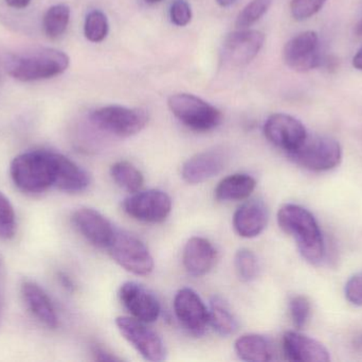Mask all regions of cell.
I'll return each mask as SVG.
<instances>
[{
	"label": "cell",
	"instance_id": "34",
	"mask_svg": "<svg viewBox=\"0 0 362 362\" xmlns=\"http://www.w3.org/2000/svg\"><path fill=\"white\" fill-rule=\"evenodd\" d=\"M93 354L95 356V361H121L122 359L120 357L115 356L112 353L108 352L107 350H104L103 348L100 346H95L93 349Z\"/></svg>",
	"mask_w": 362,
	"mask_h": 362
},
{
	"label": "cell",
	"instance_id": "7",
	"mask_svg": "<svg viewBox=\"0 0 362 362\" xmlns=\"http://www.w3.org/2000/svg\"><path fill=\"white\" fill-rule=\"evenodd\" d=\"M107 250L119 266L136 276H148L154 269V259L148 247L127 232L116 230Z\"/></svg>",
	"mask_w": 362,
	"mask_h": 362
},
{
	"label": "cell",
	"instance_id": "2",
	"mask_svg": "<svg viewBox=\"0 0 362 362\" xmlns=\"http://www.w3.org/2000/svg\"><path fill=\"white\" fill-rule=\"evenodd\" d=\"M281 230L297 242L300 254L312 265L325 259V242L314 215L297 204H285L278 212Z\"/></svg>",
	"mask_w": 362,
	"mask_h": 362
},
{
	"label": "cell",
	"instance_id": "6",
	"mask_svg": "<svg viewBox=\"0 0 362 362\" xmlns=\"http://www.w3.org/2000/svg\"><path fill=\"white\" fill-rule=\"evenodd\" d=\"M90 120L95 127L112 135L131 137L146 128L148 114L142 108L107 106L93 111Z\"/></svg>",
	"mask_w": 362,
	"mask_h": 362
},
{
	"label": "cell",
	"instance_id": "33",
	"mask_svg": "<svg viewBox=\"0 0 362 362\" xmlns=\"http://www.w3.org/2000/svg\"><path fill=\"white\" fill-rule=\"evenodd\" d=\"M346 300L355 306L362 307V271L354 274L346 282L344 288Z\"/></svg>",
	"mask_w": 362,
	"mask_h": 362
},
{
	"label": "cell",
	"instance_id": "22",
	"mask_svg": "<svg viewBox=\"0 0 362 362\" xmlns=\"http://www.w3.org/2000/svg\"><path fill=\"white\" fill-rule=\"evenodd\" d=\"M257 187V181L246 174L226 176L215 188L214 195L218 201H240L247 199Z\"/></svg>",
	"mask_w": 362,
	"mask_h": 362
},
{
	"label": "cell",
	"instance_id": "23",
	"mask_svg": "<svg viewBox=\"0 0 362 362\" xmlns=\"http://www.w3.org/2000/svg\"><path fill=\"white\" fill-rule=\"evenodd\" d=\"M209 325L223 337L234 335L238 331V321L221 298L213 297L211 299Z\"/></svg>",
	"mask_w": 362,
	"mask_h": 362
},
{
	"label": "cell",
	"instance_id": "30",
	"mask_svg": "<svg viewBox=\"0 0 362 362\" xmlns=\"http://www.w3.org/2000/svg\"><path fill=\"white\" fill-rule=\"evenodd\" d=\"M310 303L308 298L296 295L289 302V312L296 329H301L305 327L310 317Z\"/></svg>",
	"mask_w": 362,
	"mask_h": 362
},
{
	"label": "cell",
	"instance_id": "40",
	"mask_svg": "<svg viewBox=\"0 0 362 362\" xmlns=\"http://www.w3.org/2000/svg\"><path fill=\"white\" fill-rule=\"evenodd\" d=\"M144 1H146V4H159V2L163 1V0H144Z\"/></svg>",
	"mask_w": 362,
	"mask_h": 362
},
{
	"label": "cell",
	"instance_id": "4",
	"mask_svg": "<svg viewBox=\"0 0 362 362\" xmlns=\"http://www.w3.org/2000/svg\"><path fill=\"white\" fill-rule=\"evenodd\" d=\"M288 157L300 167L310 171H329L342 161V149L339 142L329 136L308 135L303 144Z\"/></svg>",
	"mask_w": 362,
	"mask_h": 362
},
{
	"label": "cell",
	"instance_id": "32",
	"mask_svg": "<svg viewBox=\"0 0 362 362\" xmlns=\"http://www.w3.org/2000/svg\"><path fill=\"white\" fill-rule=\"evenodd\" d=\"M172 23L178 27H185L192 19L191 6L185 0H174L170 10Z\"/></svg>",
	"mask_w": 362,
	"mask_h": 362
},
{
	"label": "cell",
	"instance_id": "39",
	"mask_svg": "<svg viewBox=\"0 0 362 362\" xmlns=\"http://www.w3.org/2000/svg\"><path fill=\"white\" fill-rule=\"evenodd\" d=\"M355 33L357 34V36H362V18L359 21V23H357L356 30H355Z\"/></svg>",
	"mask_w": 362,
	"mask_h": 362
},
{
	"label": "cell",
	"instance_id": "3",
	"mask_svg": "<svg viewBox=\"0 0 362 362\" xmlns=\"http://www.w3.org/2000/svg\"><path fill=\"white\" fill-rule=\"evenodd\" d=\"M70 59L53 48L35 49L13 55L6 62V72L21 82L46 80L59 76L69 67Z\"/></svg>",
	"mask_w": 362,
	"mask_h": 362
},
{
	"label": "cell",
	"instance_id": "20",
	"mask_svg": "<svg viewBox=\"0 0 362 362\" xmlns=\"http://www.w3.org/2000/svg\"><path fill=\"white\" fill-rule=\"evenodd\" d=\"M267 223V208L257 200L247 201L234 213V230L240 237H257L265 230Z\"/></svg>",
	"mask_w": 362,
	"mask_h": 362
},
{
	"label": "cell",
	"instance_id": "24",
	"mask_svg": "<svg viewBox=\"0 0 362 362\" xmlns=\"http://www.w3.org/2000/svg\"><path fill=\"white\" fill-rule=\"evenodd\" d=\"M110 176L119 187L131 193L139 191L144 182L142 172L127 161L115 163L110 167Z\"/></svg>",
	"mask_w": 362,
	"mask_h": 362
},
{
	"label": "cell",
	"instance_id": "35",
	"mask_svg": "<svg viewBox=\"0 0 362 362\" xmlns=\"http://www.w3.org/2000/svg\"><path fill=\"white\" fill-rule=\"evenodd\" d=\"M57 278H59V283H61L62 286H63L66 290H74V282H72L71 278H70L67 274L64 273V272H59V273L57 274Z\"/></svg>",
	"mask_w": 362,
	"mask_h": 362
},
{
	"label": "cell",
	"instance_id": "21",
	"mask_svg": "<svg viewBox=\"0 0 362 362\" xmlns=\"http://www.w3.org/2000/svg\"><path fill=\"white\" fill-rule=\"evenodd\" d=\"M234 349L238 356L244 361H272L274 357V346L270 340L257 334H247L238 338Z\"/></svg>",
	"mask_w": 362,
	"mask_h": 362
},
{
	"label": "cell",
	"instance_id": "36",
	"mask_svg": "<svg viewBox=\"0 0 362 362\" xmlns=\"http://www.w3.org/2000/svg\"><path fill=\"white\" fill-rule=\"evenodd\" d=\"M6 2L11 8L25 9L29 6L31 0H6Z\"/></svg>",
	"mask_w": 362,
	"mask_h": 362
},
{
	"label": "cell",
	"instance_id": "17",
	"mask_svg": "<svg viewBox=\"0 0 362 362\" xmlns=\"http://www.w3.org/2000/svg\"><path fill=\"white\" fill-rule=\"evenodd\" d=\"M283 352L285 358L296 362H329V351L317 340L298 333L287 332L283 336Z\"/></svg>",
	"mask_w": 362,
	"mask_h": 362
},
{
	"label": "cell",
	"instance_id": "10",
	"mask_svg": "<svg viewBox=\"0 0 362 362\" xmlns=\"http://www.w3.org/2000/svg\"><path fill=\"white\" fill-rule=\"evenodd\" d=\"M264 134L274 146L286 154L297 150L308 135L301 121L283 113L268 117L264 125Z\"/></svg>",
	"mask_w": 362,
	"mask_h": 362
},
{
	"label": "cell",
	"instance_id": "14",
	"mask_svg": "<svg viewBox=\"0 0 362 362\" xmlns=\"http://www.w3.org/2000/svg\"><path fill=\"white\" fill-rule=\"evenodd\" d=\"M71 222L76 231L95 248L107 249L116 233L110 221L93 208H81L74 210Z\"/></svg>",
	"mask_w": 362,
	"mask_h": 362
},
{
	"label": "cell",
	"instance_id": "41",
	"mask_svg": "<svg viewBox=\"0 0 362 362\" xmlns=\"http://www.w3.org/2000/svg\"><path fill=\"white\" fill-rule=\"evenodd\" d=\"M357 346H358V348L362 351V336L357 340Z\"/></svg>",
	"mask_w": 362,
	"mask_h": 362
},
{
	"label": "cell",
	"instance_id": "12",
	"mask_svg": "<svg viewBox=\"0 0 362 362\" xmlns=\"http://www.w3.org/2000/svg\"><path fill=\"white\" fill-rule=\"evenodd\" d=\"M265 35L257 30L243 29L232 32L223 40L221 55L232 66L250 63L263 48Z\"/></svg>",
	"mask_w": 362,
	"mask_h": 362
},
{
	"label": "cell",
	"instance_id": "1",
	"mask_svg": "<svg viewBox=\"0 0 362 362\" xmlns=\"http://www.w3.org/2000/svg\"><path fill=\"white\" fill-rule=\"evenodd\" d=\"M61 159V153L54 151L21 153L11 162V179L15 186L23 193H40L51 187L57 188Z\"/></svg>",
	"mask_w": 362,
	"mask_h": 362
},
{
	"label": "cell",
	"instance_id": "31",
	"mask_svg": "<svg viewBox=\"0 0 362 362\" xmlns=\"http://www.w3.org/2000/svg\"><path fill=\"white\" fill-rule=\"evenodd\" d=\"M325 2L327 0H291V15L296 21H306L320 12Z\"/></svg>",
	"mask_w": 362,
	"mask_h": 362
},
{
	"label": "cell",
	"instance_id": "37",
	"mask_svg": "<svg viewBox=\"0 0 362 362\" xmlns=\"http://www.w3.org/2000/svg\"><path fill=\"white\" fill-rule=\"evenodd\" d=\"M353 66L356 69L362 70V47L359 49L358 52L355 55L354 59H353Z\"/></svg>",
	"mask_w": 362,
	"mask_h": 362
},
{
	"label": "cell",
	"instance_id": "26",
	"mask_svg": "<svg viewBox=\"0 0 362 362\" xmlns=\"http://www.w3.org/2000/svg\"><path fill=\"white\" fill-rule=\"evenodd\" d=\"M110 30L107 17L102 11L93 10L87 14L84 23V34L91 43H100L105 40Z\"/></svg>",
	"mask_w": 362,
	"mask_h": 362
},
{
	"label": "cell",
	"instance_id": "38",
	"mask_svg": "<svg viewBox=\"0 0 362 362\" xmlns=\"http://www.w3.org/2000/svg\"><path fill=\"white\" fill-rule=\"evenodd\" d=\"M238 2V0H216V4L221 8H229Z\"/></svg>",
	"mask_w": 362,
	"mask_h": 362
},
{
	"label": "cell",
	"instance_id": "29",
	"mask_svg": "<svg viewBox=\"0 0 362 362\" xmlns=\"http://www.w3.org/2000/svg\"><path fill=\"white\" fill-rule=\"evenodd\" d=\"M16 233V215L10 200L0 191V239H12Z\"/></svg>",
	"mask_w": 362,
	"mask_h": 362
},
{
	"label": "cell",
	"instance_id": "19",
	"mask_svg": "<svg viewBox=\"0 0 362 362\" xmlns=\"http://www.w3.org/2000/svg\"><path fill=\"white\" fill-rule=\"evenodd\" d=\"M216 259V250L206 238L192 237L183 249V266L187 273L195 278L208 274L214 267Z\"/></svg>",
	"mask_w": 362,
	"mask_h": 362
},
{
	"label": "cell",
	"instance_id": "9",
	"mask_svg": "<svg viewBox=\"0 0 362 362\" xmlns=\"http://www.w3.org/2000/svg\"><path fill=\"white\" fill-rule=\"evenodd\" d=\"M123 210L135 220L160 223L171 214V197L159 189L137 191L124 200Z\"/></svg>",
	"mask_w": 362,
	"mask_h": 362
},
{
	"label": "cell",
	"instance_id": "15",
	"mask_svg": "<svg viewBox=\"0 0 362 362\" xmlns=\"http://www.w3.org/2000/svg\"><path fill=\"white\" fill-rule=\"evenodd\" d=\"M121 303L133 318L146 323L156 322L160 316L161 307L156 295L142 285L127 282L119 291Z\"/></svg>",
	"mask_w": 362,
	"mask_h": 362
},
{
	"label": "cell",
	"instance_id": "28",
	"mask_svg": "<svg viewBox=\"0 0 362 362\" xmlns=\"http://www.w3.org/2000/svg\"><path fill=\"white\" fill-rule=\"evenodd\" d=\"M274 0H252L249 2L236 18V26L240 29H246L262 18L272 6Z\"/></svg>",
	"mask_w": 362,
	"mask_h": 362
},
{
	"label": "cell",
	"instance_id": "11",
	"mask_svg": "<svg viewBox=\"0 0 362 362\" xmlns=\"http://www.w3.org/2000/svg\"><path fill=\"white\" fill-rule=\"evenodd\" d=\"M174 312L181 327L200 337L209 325V310L199 295L191 288H182L174 298Z\"/></svg>",
	"mask_w": 362,
	"mask_h": 362
},
{
	"label": "cell",
	"instance_id": "18",
	"mask_svg": "<svg viewBox=\"0 0 362 362\" xmlns=\"http://www.w3.org/2000/svg\"><path fill=\"white\" fill-rule=\"evenodd\" d=\"M21 297L34 318L48 329H57L59 318L54 305L46 291L33 281H23L21 286Z\"/></svg>",
	"mask_w": 362,
	"mask_h": 362
},
{
	"label": "cell",
	"instance_id": "13",
	"mask_svg": "<svg viewBox=\"0 0 362 362\" xmlns=\"http://www.w3.org/2000/svg\"><path fill=\"white\" fill-rule=\"evenodd\" d=\"M283 59L296 72H306L318 67L321 62L318 34L305 31L291 38L285 45Z\"/></svg>",
	"mask_w": 362,
	"mask_h": 362
},
{
	"label": "cell",
	"instance_id": "5",
	"mask_svg": "<svg viewBox=\"0 0 362 362\" xmlns=\"http://www.w3.org/2000/svg\"><path fill=\"white\" fill-rule=\"evenodd\" d=\"M168 104L174 116L193 131H212L223 120L218 108L192 94H175L169 98Z\"/></svg>",
	"mask_w": 362,
	"mask_h": 362
},
{
	"label": "cell",
	"instance_id": "16",
	"mask_svg": "<svg viewBox=\"0 0 362 362\" xmlns=\"http://www.w3.org/2000/svg\"><path fill=\"white\" fill-rule=\"evenodd\" d=\"M228 161L229 157L223 148L210 149L187 159L181 168V176L189 184H200L221 174Z\"/></svg>",
	"mask_w": 362,
	"mask_h": 362
},
{
	"label": "cell",
	"instance_id": "8",
	"mask_svg": "<svg viewBox=\"0 0 362 362\" xmlns=\"http://www.w3.org/2000/svg\"><path fill=\"white\" fill-rule=\"evenodd\" d=\"M146 324L148 323L133 317H118L116 319V325L121 335L146 361H165L167 350L163 339Z\"/></svg>",
	"mask_w": 362,
	"mask_h": 362
},
{
	"label": "cell",
	"instance_id": "25",
	"mask_svg": "<svg viewBox=\"0 0 362 362\" xmlns=\"http://www.w3.org/2000/svg\"><path fill=\"white\" fill-rule=\"evenodd\" d=\"M70 21V8L65 4H55L47 10L42 21L44 31L51 40L61 38Z\"/></svg>",
	"mask_w": 362,
	"mask_h": 362
},
{
	"label": "cell",
	"instance_id": "27",
	"mask_svg": "<svg viewBox=\"0 0 362 362\" xmlns=\"http://www.w3.org/2000/svg\"><path fill=\"white\" fill-rule=\"evenodd\" d=\"M234 266L243 282H251L259 273V261L252 251L240 249L234 257Z\"/></svg>",
	"mask_w": 362,
	"mask_h": 362
}]
</instances>
